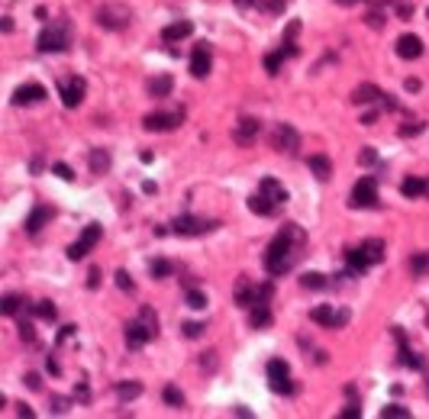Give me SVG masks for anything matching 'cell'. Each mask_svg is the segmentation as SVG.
<instances>
[{
	"label": "cell",
	"mask_w": 429,
	"mask_h": 419,
	"mask_svg": "<svg viewBox=\"0 0 429 419\" xmlns=\"http://www.w3.org/2000/svg\"><path fill=\"white\" fill-rule=\"evenodd\" d=\"M213 68V55H210V46L207 42H197L194 55H191V75L194 78H207Z\"/></svg>",
	"instance_id": "5bb4252c"
},
{
	"label": "cell",
	"mask_w": 429,
	"mask_h": 419,
	"mask_svg": "<svg viewBox=\"0 0 429 419\" xmlns=\"http://www.w3.org/2000/svg\"><path fill=\"white\" fill-rule=\"evenodd\" d=\"M187 307L204 310V307H207V297H204V294H200V290H187Z\"/></svg>",
	"instance_id": "74e56055"
},
{
	"label": "cell",
	"mask_w": 429,
	"mask_h": 419,
	"mask_svg": "<svg viewBox=\"0 0 429 419\" xmlns=\"http://www.w3.org/2000/svg\"><path fill=\"white\" fill-rule=\"evenodd\" d=\"M46 100V87L42 84H23V87H17V93H13V103L17 107H29V103H39Z\"/></svg>",
	"instance_id": "e0dca14e"
},
{
	"label": "cell",
	"mask_w": 429,
	"mask_h": 419,
	"mask_svg": "<svg viewBox=\"0 0 429 419\" xmlns=\"http://www.w3.org/2000/svg\"><path fill=\"white\" fill-rule=\"evenodd\" d=\"M159 335V317L152 313V307H142L139 310V319H132L126 326V345L130 348H142L146 342H152Z\"/></svg>",
	"instance_id": "277c9868"
},
{
	"label": "cell",
	"mask_w": 429,
	"mask_h": 419,
	"mask_svg": "<svg viewBox=\"0 0 429 419\" xmlns=\"http://www.w3.org/2000/svg\"><path fill=\"white\" fill-rule=\"evenodd\" d=\"M284 204H288V190H284V184L274 181V177H261L259 190L249 197V210H252L255 216H278V210Z\"/></svg>",
	"instance_id": "7a4b0ae2"
},
{
	"label": "cell",
	"mask_w": 429,
	"mask_h": 419,
	"mask_svg": "<svg viewBox=\"0 0 429 419\" xmlns=\"http://www.w3.org/2000/svg\"><path fill=\"white\" fill-rule=\"evenodd\" d=\"M171 87H175V81H171L168 75H159V78H152L149 81V93L152 97H171Z\"/></svg>",
	"instance_id": "484cf974"
},
{
	"label": "cell",
	"mask_w": 429,
	"mask_h": 419,
	"mask_svg": "<svg viewBox=\"0 0 429 419\" xmlns=\"http://www.w3.org/2000/svg\"><path fill=\"white\" fill-rule=\"evenodd\" d=\"M339 416H342V419H358V416H362V407H358V403H352V407H345Z\"/></svg>",
	"instance_id": "b9f144b4"
},
{
	"label": "cell",
	"mask_w": 429,
	"mask_h": 419,
	"mask_svg": "<svg viewBox=\"0 0 429 419\" xmlns=\"http://www.w3.org/2000/svg\"><path fill=\"white\" fill-rule=\"evenodd\" d=\"M216 229V220H200V216H177L171 223L175 235H207Z\"/></svg>",
	"instance_id": "9c48e42d"
},
{
	"label": "cell",
	"mask_w": 429,
	"mask_h": 419,
	"mask_svg": "<svg viewBox=\"0 0 429 419\" xmlns=\"http://www.w3.org/2000/svg\"><path fill=\"white\" fill-rule=\"evenodd\" d=\"M381 419H410V410H407V407L391 403V407H384V410H381Z\"/></svg>",
	"instance_id": "e575fe53"
},
{
	"label": "cell",
	"mask_w": 429,
	"mask_h": 419,
	"mask_svg": "<svg viewBox=\"0 0 429 419\" xmlns=\"http://www.w3.org/2000/svg\"><path fill=\"white\" fill-rule=\"evenodd\" d=\"M345 261H349V274H365L371 265H381L384 261V242L381 239H368L358 249L345 251Z\"/></svg>",
	"instance_id": "3957f363"
},
{
	"label": "cell",
	"mask_w": 429,
	"mask_h": 419,
	"mask_svg": "<svg viewBox=\"0 0 429 419\" xmlns=\"http://www.w3.org/2000/svg\"><path fill=\"white\" fill-rule=\"evenodd\" d=\"M271 145H274V152H288V155H297V149H300L297 130H294L290 123H278V126H274V132H271Z\"/></svg>",
	"instance_id": "30bf717a"
},
{
	"label": "cell",
	"mask_w": 429,
	"mask_h": 419,
	"mask_svg": "<svg viewBox=\"0 0 429 419\" xmlns=\"http://www.w3.org/2000/svg\"><path fill=\"white\" fill-rule=\"evenodd\" d=\"M165 403H168V407H175V410H181V407H184V393L168 384V387H165Z\"/></svg>",
	"instance_id": "d590c367"
},
{
	"label": "cell",
	"mask_w": 429,
	"mask_h": 419,
	"mask_svg": "<svg viewBox=\"0 0 429 419\" xmlns=\"http://www.w3.org/2000/svg\"><path fill=\"white\" fill-rule=\"evenodd\" d=\"M149 271H152V278H168L175 268H171V261H168V258H155V261L149 265Z\"/></svg>",
	"instance_id": "836d02e7"
},
{
	"label": "cell",
	"mask_w": 429,
	"mask_h": 419,
	"mask_svg": "<svg viewBox=\"0 0 429 419\" xmlns=\"http://www.w3.org/2000/svg\"><path fill=\"white\" fill-rule=\"evenodd\" d=\"M100 235H103V229L97 223H91V226H85V233L78 235V242L68 249V258L71 261H81V258H87V251L94 249V245L100 242Z\"/></svg>",
	"instance_id": "8fae6325"
},
{
	"label": "cell",
	"mask_w": 429,
	"mask_h": 419,
	"mask_svg": "<svg viewBox=\"0 0 429 419\" xmlns=\"http://www.w3.org/2000/svg\"><path fill=\"white\" fill-rule=\"evenodd\" d=\"M259 130H261L259 120L243 116V120L236 123V130H233V142H236V145H252V142L259 139Z\"/></svg>",
	"instance_id": "2e32d148"
},
{
	"label": "cell",
	"mask_w": 429,
	"mask_h": 419,
	"mask_svg": "<svg viewBox=\"0 0 429 419\" xmlns=\"http://www.w3.org/2000/svg\"><path fill=\"white\" fill-rule=\"evenodd\" d=\"M307 168L319 177V181H329V175H333V161H329L326 155H310V159H307Z\"/></svg>",
	"instance_id": "7402d4cb"
},
{
	"label": "cell",
	"mask_w": 429,
	"mask_h": 419,
	"mask_svg": "<svg viewBox=\"0 0 429 419\" xmlns=\"http://www.w3.org/2000/svg\"><path fill=\"white\" fill-rule=\"evenodd\" d=\"M394 339H397V345H401V362L407 364V368H417V371H423V358H417V355L410 352V345H407V335H403V329H394Z\"/></svg>",
	"instance_id": "ffe728a7"
},
{
	"label": "cell",
	"mask_w": 429,
	"mask_h": 419,
	"mask_svg": "<svg viewBox=\"0 0 429 419\" xmlns=\"http://www.w3.org/2000/svg\"><path fill=\"white\" fill-rule=\"evenodd\" d=\"M139 393H142V384H139V381H130V384H116V397H120L123 403H126V400H136Z\"/></svg>",
	"instance_id": "f546056e"
},
{
	"label": "cell",
	"mask_w": 429,
	"mask_h": 419,
	"mask_svg": "<svg viewBox=\"0 0 429 419\" xmlns=\"http://www.w3.org/2000/svg\"><path fill=\"white\" fill-rule=\"evenodd\" d=\"M336 3H345V7H349V3H362V0H336Z\"/></svg>",
	"instance_id": "681fc988"
},
{
	"label": "cell",
	"mask_w": 429,
	"mask_h": 419,
	"mask_svg": "<svg viewBox=\"0 0 429 419\" xmlns=\"http://www.w3.org/2000/svg\"><path fill=\"white\" fill-rule=\"evenodd\" d=\"M397 55L407 58V62H413V58L423 55V39L413 36V33H407V36L397 39Z\"/></svg>",
	"instance_id": "ac0fdd59"
},
{
	"label": "cell",
	"mask_w": 429,
	"mask_h": 419,
	"mask_svg": "<svg viewBox=\"0 0 429 419\" xmlns=\"http://www.w3.org/2000/svg\"><path fill=\"white\" fill-rule=\"evenodd\" d=\"M268 387L274 393H294V384H290V368L281 358H271L268 362Z\"/></svg>",
	"instance_id": "7c38bea8"
},
{
	"label": "cell",
	"mask_w": 429,
	"mask_h": 419,
	"mask_svg": "<svg viewBox=\"0 0 429 419\" xmlns=\"http://www.w3.org/2000/svg\"><path fill=\"white\" fill-rule=\"evenodd\" d=\"M55 175L62 177V181H71V177H75V175H71V168H68V165H62V161H58V165H55Z\"/></svg>",
	"instance_id": "ee69618b"
},
{
	"label": "cell",
	"mask_w": 429,
	"mask_h": 419,
	"mask_svg": "<svg viewBox=\"0 0 429 419\" xmlns=\"http://www.w3.org/2000/svg\"><path fill=\"white\" fill-rule=\"evenodd\" d=\"M284 58H288V55H284L281 48H278V52H271V55H265V68H268V75H278V68H281V62H284Z\"/></svg>",
	"instance_id": "8d00e7d4"
},
{
	"label": "cell",
	"mask_w": 429,
	"mask_h": 419,
	"mask_svg": "<svg viewBox=\"0 0 429 419\" xmlns=\"http://www.w3.org/2000/svg\"><path fill=\"white\" fill-rule=\"evenodd\" d=\"M39 52H65L71 46V23L68 19H52L36 39Z\"/></svg>",
	"instance_id": "5b68a950"
},
{
	"label": "cell",
	"mask_w": 429,
	"mask_h": 419,
	"mask_svg": "<svg viewBox=\"0 0 429 419\" xmlns=\"http://www.w3.org/2000/svg\"><path fill=\"white\" fill-rule=\"evenodd\" d=\"M132 19V10L123 7V3H107V7L97 10V23L103 29H126Z\"/></svg>",
	"instance_id": "ba28073f"
},
{
	"label": "cell",
	"mask_w": 429,
	"mask_h": 419,
	"mask_svg": "<svg viewBox=\"0 0 429 419\" xmlns=\"http://www.w3.org/2000/svg\"><path fill=\"white\" fill-rule=\"evenodd\" d=\"M49 220H52V206H42V204H39L36 210L26 216V233L29 235H39V229H42Z\"/></svg>",
	"instance_id": "44dd1931"
},
{
	"label": "cell",
	"mask_w": 429,
	"mask_h": 419,
	"mask_svg": "<svg viewBox=\"0 0 429 419\" xmlns=\"http://www.w3.org/2000/svg\"><path fill=\"white\" fill-rule=\"evenodd\" d=\"M310 319L319 323V326L329 329H342L349 323V310H336V307H313L310 310Z\"/></svg>",
	"instance_id": "4fadbf2b"
},
{
	"label": "cell",
	"mask_w": 429,
	"mask_h": 419,
	"mask_svg": "<svg viewBox=\"0 0 429 419\" xmlns=\"http://www.w3.org/2000/svg\"><path fill=\"white\" fill-rule=\"evenodd\" d=\"M410 271L417 274V278H423V274H429V251H417L410 258Z\"/></svg>",
	"instance_id": "4dcf8cb0"
},
{
	"label": "cell",
	"mask_w": 429,
	"mask_h": 419,
	"mask_svg": "<svg viewBox=\"0 0 429 419\" xmlns=\"http://www.w3.org/2000/svg\"><path fill=\"white\" fill-rule=\"evenodd\" d=\"M33 313H36L39 319H55L58 310H55V303H52V300H39L36 307H33Z\"/></svg>",
	"instance_id": "d6a6232c"
},
{
	"label": "cell",
	"mask_w": 429,
	"mask_h": 419,
	"mask_svg": "<svg viewBox=\"0 0 429 419\" xmlns=\"http://www.w3.org/2000/svg\"><path fill=\"white\" fill-rule=\"evenodd\" d=\"M116 284H120V290H132L136 284H132V278L126 274V271H116Z\"/></svg>",
	"instance_id": "60d3db41"
},
{
	"label": "cell",
	"mask_w": 429,
	"mask_h": 419,
	"mask_svg": "<svg viewBox=\"0 0 429 419\" xmlns=\"http://www.w3.org/2000/svg\"><path fill=\"white\" fill-rule=\"evenodd\" d=\"M300 284H304L307 290H323V287H329L326 274H319V271H307V274L300 278Z\"/></svg>",
	"instance_id": "f1b7e54d"
},
{
	"label": "cell",
	"mask_w": 429,
	"mask_h": 419,
	"mask_svg": "<svg viewBox=\"0 0 429 419\" xmlns=\"http://www.w3.org/2000/svg\"><path fill=\"white\" fill-rule=\"evenodd\" d=\"M407 91H420V81H417V78H410V81H407Z\"/></svg>",
	"instance_id": "7dc6e473"
},
{
	"label": "cell",
	"mask_w": 429,
	"mask_h": 419,
	"mask_svg": "<svg viewBox=\"0 0 429 419\" xmlns=\"http://www.w3.org/2000/svg\"><path fill=\"white\" fill-rule=\"evenodd\" d=\"M97 284H100V271L94 268V271H91V274H87V287H91V290H94V287H97Z\"/></svg>",
	"instance_id": "f6af8a7d"
},
{
	"label": "cell",
	"mask_w": 429,
	"mask_h": 419,
	"mask_svg": "<svg viewBox=\"0 0 429 419\" xmlns=\"http://www.w3.org/2000/svg\"><path fill=\"white\" fill-rule=\"evenodd\" d=\"M181 120H184V113H149V116L142 120V126L149 132H168V130H175Z\"/></svg>",
	"instance_id": "9a60e30c"
},
{
	"label": "cell",
	"mask_w": 429,
	"mask_h": 419,
	"mask_svg": "<svg viewBox=\"0 0 429 419\" xmlns=\"http://www.w3.org/2000/svg\"><path fill=\"white\" fill-rule=\"evenodd\" d=\"M426 194H429V181H426Z\"/></svg>",
	"instance_id": "f907efd6"
},
{
	"label": "cell",
	"mask_w": 429,
	"mask_h": 419,
	"mask_svg": "<svg viewBox=\"0 0 429 419\" xmlns=\"http://www.w3.org/2000/svg\"><path fill=\"white\" fill-rule=\"evenodd\" d=\"M417 132H423V123H417V126H403L401 136H417Z\"/></svg>",
	"instance_id": "bcb514c9"
},
{
	"label": "cell",
	"mask_w": 429,
	"mask_h": 419,
	"mask_svg": "<svg viewBox=\"0 0 429 419\" xmlns=\"http://www.w3.org/2000/svg\"><path fill=\"white\" fill-rule=\"evenodd\" d=\"M181 329H184V335H187V339H197V335L204 332L207 326H200V323H184V326H181Z\"/></svg>",
	"instance_id": "ab89813d"
},
{
	"label": "cell",
	"mask_w": 429,
	"mask_h": 419,
	"mask_svg": "<svg viewBox=\"0 0 429 419\" xmlns=\"http://www.w3.org/2000/svg\"><path fill=\"white\" fill-rule=\"evenodd\" d=\"M378 97H381V91H378L374 84H362V87H355V93H352L355 103H374Z\"/></svg>",
	"instance_id": "4316f807"
},
{
	"label": "cell",
	"mask_w": 429,
	"mask_h": 419,
	"mask_svg": "<svg viewBox=\"0 0 429 419\" xmlns=\"http://www.w3.org/2000/svg\"><path fill=\"white\" fill-rule=\"evenodd\" d=\"M26 384H29V387H33V391H39V377H36V374H29V377H26Z\"/></svg>",
	"instance_id": "c3c4849f"
},
{
	"label": "cell",
	"mask_w": 429,
	"mask_h": 419,
	"mask_svg": "<svg viewBox=\"0 0 429 419\" xmlns=\"http://www.w3.org/2000/svg\"><path fill=\"white\" fill-rule=\"evenodd\" d=\"M255 290H259V284H252V280H239V287H236V303L239 307H252L255 303Z\"/></svg>",
	"instance_id": "603a6c76"
},
{
	"label": "cell",
	"mask_w": 429,
	"mask_h": 419,
	"mask_svg": "<svg viewBox=\"0 0 429 419\" xmlns=\"http://www.w3.org/2000/svg\"><path fill=\"white\" fill-rule=\"evenodd\" d=\"M249 323H252V329H268L271 326V310H268V303H255L252 313H249Z\"/></svg>",
	"instance_id": "cb8c5ba5"
},
{
	"label": "cell",
	"mask_w": 429,
	"mask_h": 419,
	"mask_svg": "<svg viewBox=\"0 0 429 419\" xmlns=\"http://www.w3.org/2000/svg\"><path fill=\"white\" fill-rule=\"evenodd\" d=\"M304 249H307V233H304V226L284 223L278 229V235L268 242V251H265V271H268L271 278H284L288 271L297 268V261L304 258Z\"/></svg>",
	"instance_id": "6da1fadb"
},
{
	"label": "cell",
	"mask_w": 429,
	"mask_h": 419,
	"mask_svg": "<svg viewBox=\"0 0 429 419\" xmlns=\"http://www.w3.org/2000/svg\"><path fill=\"white\" fill-rule=\"evenodd\" d=\"M85 93H87V81H85V78L71 75V78H62V81H58V97H62V103H65L68 110L81 107Z\"/></svg>",
	"instance_id": "8992f818"
},
{
	"label": "cell",
	"mask_w": 429,
	"mask_h": 419,
	"mask_svg": "<svg viewBox=\"0 0 429 419\" xmlns=\"http://www.w3.org/2000/svg\"><path fill=\"white\" fill-rule=\"evenodd\" d=\"M19 335H23V339H26V342H36V332H33V326H29L26 319H23V323H19Z\"/></svg>",
	"instance_id": "7bdbcfd3"
},
{
	"label": "cell",
	"mask_w": 429,
	"mask_h": 419,
	"mask_svg": "<svg viewBox=\"0 0 429 419\" xmlns=\"http://www.w3.org/2000/svg\"><path fill=\"white\" fill-rule=\"evenodd\" d=\"M358 161H362V165H374V161H378V152H374L371 145H365L362 155H358Z\"/></svg>",
	"instance_id": "f35d334b"
},
{
	"label": "cell",
	"mask_w": 429,
	"mask_h": 419,
	"mask_svg": "<svg viewBox=\"0 0 429 419\" xmlns=\"http://www.w3.org/2000/svg\"><path fill=\"white\" fill-rule=\"evenodd\" d=\"M107 168H110V152L91 149V171H94V175H103Z\"/></svg>",
	"instance_id": "83f0119b"
},
{
	"label": "cell",
	"mask_w": 429,
	"mask_h": 419,
	"mask_svg": "<svg viewBox=\"0 0 429 419\" xmlns=\"http://www.w3.org/2000/svg\"><path fill=\"white\" fill-rule=\"evenodd\" d=\"M349 206H352V210H371V206H378V184H374V177L355 181Z\"/></svg>",
	"instance_id": "52a82bcc"
},
{
	"label": "cell",
	"mask_w": 429,
	"mask_h": 419,
	"mask_svg": "<svg viewBox=\"0 0 429 419\" xmlns=\"http://www.w3.org/2000/svg\"><path fill=\"white\" fill-rule=\"evenodd\" d=\"M401 194L407 197V200H417V197L426 194V181H423V177H407L401 184Z\"/></svg>",
	"instance_id": "d4e9b609"
},
{
	"label": "cell",
	"mask_w": 429,
	"mask_h": 419,
	"mask_svg": "<svg viewBox=\"0 0 429 419\" xmlns=\"http://www.w3.org/2000/svg\"><path fill=\"white\" fill-rule=\"evenodd\" d=\"M19 307H23V300H19L17 294H7V297H3V303H0V313H3V317H17Z\"/></svg>",
	"instance_id": "1f68e13d"
},
{
	"label": "cell",
	"mask_w": 429,
	"mask_h": 419,
	"mask_svg": "<svg viewBox=\"0 0 429 419\" xmlns=\"http://www.w3.org/2000/svg\"><path fill=\"white\" fill-rule=\"evenodd\" d=\"M191 33H194V23H191V19H177V23L161 29V39H165V42H181V39H187Z\"/></svg>",
	"instance_id": "d6986e66"
}]
</instances>
